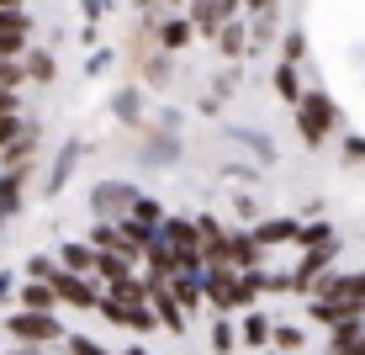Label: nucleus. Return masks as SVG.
I'll return each mask as SVG.
<instances>
[{
    "label": "nucleus",
    "instance_id": "nucleus-16",
    "mask_svg": "<svg viewBox=\"0 0 365 355\" xmlns=\"http://www.w3.org/2000/svg\"><path fill=\"white\" fill-rule=\"evenodd\" d=\"M53 260H58V271H69V276H96V249L85 244V239H80V244L69 239V244L58 249Z\"/></svg>",
    "mask_w": 365,
    "mask_h": 355
},
{
    "label": "nucleus",
    "instance_id": "nucleus-35",
    "mask_svg": "<svg viewBox=\"0 0 365 355\" xmlns=\"http://www.w3.org/2000/svg\"><path fill=\"white\" fill-rule=\"evenodd\" d=\"M21 128H27L21 117H0V154H6V149H11V144L21 138Z\"/></svg>",
    "mask_w": 365,
    "mask_h": 355
},
{
    "label": "nucleus",
    "instance_id": "nucleus-8",
    "mask_svg": "<svg viewBox=\"0 0 365 355\" xmlns=\"http://www.w3.org/2000/svg\"><path fill=\"white\" fill-rule=\"evenodd\" d=\"M228 234H233V228H222V218H212V212H201V218H196L201 271H212V265H228Z\"/></svg>",
    "mask_w": 365,
    "mask_h": 355
},
{
    "label": "nucleus",
    "instance_id": "nucleus-11",
    "mask_svg": "<svg viewBox=\"0 0 365 355\" xmlns=\"http://www.w3.org/2000/svg\"><path fill=\"white\" fill-rule=\"evenodd\" d=\"M238 345L244 350H270V334H275V319L265 308H249V313H238Z\"/></svg>",
    "mask_w": 365,
    "mask_h": 355
},
{
    "label": "nucleus",
    "instance_id": "nucleus-22",
    "mask_svg": "<svg viewBox=\"0 0 365 355\" xmlns=\"http://www.w3.org/2000/svg\"><path fill=\"white\" fill-rule=\"evenodd\" d=\"M0 159H6V170H27V164L37 159V128H21V138H16Z\"/></svg>",
    "mask_w": 365,
    "mask_h": 355
},
{
    "label": "nucleus",
    "instance_id": "nucleus-19",
    "mask_svg": "<svg viewBox=\"0 0 365 355\" xmlns=\"http://www.w3.org/2000/svg\"><path fill=\"white\" fill-rule=\"evenodd\" d=\"M16 302H21V313H58V297L48 281H27L16 291Z\"/></svg>",
    "mask_w": 365,
    "mask_h": 355
},
{
    "label": "nucleus",
    "instance_id": "nucleus-4",
    "mask_svg": "<svg viewBox=\"0 0 365 355\" xmlns=\"http://www.w3.org/2000/svg\"><path fill=\"white\" fill-rule=\"evenodd\" d=\"M312 297H329L339 308H349L355 319H365V271H329Z\"/></svg>",
    "mask_w": 365,
    "mask_h": 355
},
{
    "label": "nucleus",
    "instance_id": "nucleus-12",
    "mask_svg": "<svg viewBox=\"0 0 365 355\" xmlns=\"http://www.w3.org/2000/svg\"><path fill=\"white\" fill-rule=\"evenodd\" d=\"M249 234H255V244L265 249H281V244H297V234H302V218H259L255 228H249Z\"/></svg>",
    "mask_w": 365,
    "mask_h": 355
},
{
    "label": "nucleus",
    "instance_id": "nucleus-44",
    "mask_svg": "<svg viewBox=\"0 0 365 355\" xmlns=\"http://www.w3.org/2000/svg\"><path fill=\"white\" fill-rule=\"evenodd\" d=\"M21 6H27V0H0V11H21Z\"/></svg>",
    "mask_w": 365,
    "mask_h": 355
},
{
    "label": "nucleus",
    "instance_id": "nucleus-21",
    "mask_svg": "<svg viewBox=\"0 0 365 355\" xmlns=\"http://www.w3.org/2000/svg\"><path fill=\"white\" fill-rule=\"evenodd\" d=\"M170 297L180 302L185 319H191V313H201V276H175V281H170Z\"/></svg>",
    "mask_w": 365,
    "mask_h": 355
},
{
    "label": "nucleus",
    "instance_id": "nucleus-23",
    "mask_svg": "<svg viewBox=\"0 0 365 355\" xmlns=\"http://www.w3.org/2000/svg\"><path fill=\"white\" fill-rule=\"evenodd\" d=\"M275 54H281V64H302V59H307V32L286 27L281 37H275Z\"/></svg>",
    "mask_w": 365,
    "mask_h": 355
},
{
    "label": "nucleus",
    "instance_id": "nucleus-47",
    "mask_svg": "<svg viewBox=\"0 0 365 355\" xmlns=\"http://www.w3.org/2000/svg\"><path fill=\"white\" fill-rule=\"evenodd\" d=\"M265 355H281V350H265Z\"/></svg>",
    "mask_w": 365,
    "mask_h": 355
},
{
    "label": "nucleus",
    "instance_id": "nucleus-28",
    "mask_svg": "<svg viewBox=\"0 0 365 355\" xmlns=\"http://www.w3.org/2000/svg\"><path fill=\"white\" fill-rule=\"evenodd\" d=\"M80 164V144H69L64 154H58V164H53V181H48V191H64V181H69V170Z\"/></svg>",
    "mask_w": 365,
    "mask_h": 355
},
{
    "label": "nucleus",
    "instance_id": "nucleus-20",
    "mask_svg": "<svg viewBox=\"0 0 365 355\" xmlns=\"http://www.w3.org/2000/svg\"><path fill=\"white\" fill-rule=\"evenodd\" d=\"M360 339H365V319L339 324V329H329V355H355V350H360Z\"/></svg>",
    "mask_w": 365,
    "mask_h": 355
},
{
    "label": "nucleus",
    "instance_id": "nucleus-24",
    "mask_svg": "<svg viewBox=\"0 0 365 355\" xmlns=\"http://www.w3.org/2000/svg\"><path fill=\"white\" fill-rule=\"evenodd\" d=\"M21 69H27V80H32V85H48V80L58 74L53 54H37V48H27V54H21Z\"/></svg>",
    "mask_w": 365,
    "mask_h": 355
},
{
    "label": "nucleus",
    "instance_id": "nucleus-9",
    "mask_svg": "<svg viewBox=\"0 0 365 355\" xmlns=\"http://www.w3.org/2000/svg\"><path fill=\"white\" fill-rule=\"evenodd\" d=\"M265 249L255 244V234L249 228H233L228 234V271H238V276H249V271H265Z\"/></svg>",
    "mask_w": 365,
    "mask_h": 355
},
{
    "label": "nucleus",
    "instance_id": "nucleus-45",
    "mask_svg": "<svg viewBox=\"0 0 365 355\" xmlns=\"http://www.w3.org/2000/svg\"><path fill=\"white\" fill-rule=\"evenodd\" d=\"M11 355H48V350H11Z\"/></svg>",
    "mask_w": 365,
    "mask_h": 355
},
{
    "label": "nucleus",
    "instance_id": "nucleus-18",
    "mask_svg": "<svg viewBox=\"0 0 365 355\" xmlns=\"http://www.w3.org/2000/svg\"><path fill=\"white\" fill-rule=\"evenodd\" d=\"M212 43H217V54H222V59H244V54H249V27H244V16H233L228 27L212 37Z\"/></svg>",
    "mask_w": 365,
    "mask_h": 355
},
{
    "label": "nucleus",
    "instance_id": "nucleus-1",
    "mask_svg": "<svg viewBox=\"0 0 365 355\" xmlns=\"http://www.w3.org/2000/svg\"><path fill=\"white\" fill-rule=\"evenodd\" d=\"M292 117H297V138L307 149H323L329 138L339 133V101L329 91H318V85H307L302 91V101L292 106Z\"/></svg>",
    "mask_w": 365,
    "mask_h": 355
},
{
    "label": "nucleus",
    "instance_id": "nucleus-7",
    "mask_svg": "<svg viewBox=\"0 0 365 355\" xmlns=\"http://www.w3.org/2000/svg\"><path fill=\"white\" fill-rule=\"evenodd\" d=\"M48 286H53L58 308H74V313H96V302H101V286H96V276H69V271H58Z\"/></svg>",
    "mask_w": 365,
    "mask_h": 355
},
{
    "label": "nucleus",
    "instance_id": "nucleus-27",
    "mask_svg": "<svg viewBox=\"0 0 365 355\" xmlns=\"http://www.w3.org/2000/svg\"><path fill=\"white\" fill-rule=\"evenodd\" d=\"M334 223H302V234H297V249H323V244H334Z\"/></svg>",
    "mask_w": 365,
    "mask_h": 355
},
{
    "label": "nucleus",
    "instance_id": "nucleus-34",
    "mask_svg": "<svg viewBox=\"0 0 365 355\" xmlns=\"http://www.w3.org/2000/svg\"><path fill=\"white\" fill-rule=\"evenodd\" d=\"M27 80V69H21V59H0V91L16 96V85Z\"/></svg>",
    "mask_w": 365,
    "mask_h": 355
},
{
    "label": "nucleus",
    "instance_id": "nucleus-30",
    "mask_svg": "<svg viewBox=\"0 0 365 355\" xmlns=\"http://www.w3.org/2000/svg\"><path fill=\"white\" fill-rule=\"evenodd\" d=\"M27 32H32L27 11H0V37H27Z\"/></svg>",
    "mask_w": 365,
    "mask_h": 355
},
{
    "label": "nucleus",
    "instance_id": "nucleus-5",
    "mask_svg": "<svg viewBox=\"0 0 365 355\" xmlns=\"http://www.w3.org/2000/svg\"><path fill=\"white\" fill-rule=\"evenodd\" d=\"M96 313H101L111 329H128V334H138V339L159 329V319H154V308H148V302H106V297H101Z\"/></svg>",
    "mask_w": 365,
    "mask_h": 355
},
{
    "label": "nucleus",
    "instance_id": "nucleus-46",
    "mask_svg": "<svg viewBox=\"0 0 365 355\" xmlns=\"http://www.w3.org/2000/svg\"><path fill=\"white\" fill-rule=\"evenodd\" d=\"M159 6H191V0H159Z\"/></svg>",
    "mask_w": 365,
    "mask_h": 355
},
{
    "label": "nucleus",
    "instance_id": "nucleus-39",
    "mask_svg": "<svg viewBox=\"0 0 365 355\" xmlns=\"http://www.w3.org/2000/svg\"><path fill=\"white\" fill-rule=\"evenodd\" d=\"M275 0H244V16H270Z\"/></svg>",
    "mask_w": 365,
    "mask_h": 355
},
{
    "label": "nucleus",
    "instance_id": "nucleus-15",
    "mask_svg": "<svg viewBox=\"0 0 365 355\" xmlns=\"http://www.w3.org/2000/svg\"><path fill=\"white\" fill-rule=\"evenodd\" d=\"M111 111H117V122H128V128H143V117H148V96L138 91V85H122V91L111 96Z\"/></svg>",
    "mask_w": 365,
    "mask_h": 355
},
{
    "label": "nucleus",
    "instance_id": "nucleus-25",
    "mask_svg": "<svg viewBox=\"0 0 365 355\" xmlns=\"http://www.w3.org/2000/svg\"><path fill=\"white\" fill-rule=\"evenodd\" d=\"M207 339H212V355H233L238 350V324L233 319H212Z\"/></svg>",
    "mask_w": 365,
    "mask_h": 355
},
{
    "label": "nucleus",
    "instance_id": "nucleus-37",
    "mask_svg": "<svg viewBox=\"0 0 365 355\" xmlns=\"http://www.w3.org/2000/svg\"><path fill=\"white\" fill-rule=\"evenodd\" d=\"M27 54V37H0V59H21Z\"/></svg>",
    "mask_w": 365,
    "mask_h": 355
},
{
    "label": "nucleus",
    "instance_id": "nucleus-10",
    "mask_svg": "<svg viewBox=\"0 0 365 355\" xmlns=\"http://www.w3.org/2000/svg\"><path fill=\"white\" fill-rule=\"evenodd\" d=\"M154 43H159V54H185V48L196 43V27L185 16H154Z\"/></svg>",
    "mask_w": 365,
    "mask_h": 355
},
{
    "label": "nucleus",
    "instance_id": "nucleus-38",
    "mask_svg": "<svg viewBox=\"0 0 365 355\" xmlns=\"http://www.w3.org/2000/svg\"><path fill=\"white\" fill-rule=\"evenodd\" d=\"M0 117H21V101L11 91H0Z\"/></svg>",
    "mask_w": 365,
    "mask_h": 355
},
{
    "label": "nucleus",
    "instance_id": "nucleus-2",
    "mask_svg": "<svg viewBox=\"0 0 365 355\" xmlns=\"http://www.w3.org/2000/svg\"><path fill=\"white\" fill-rule=\"evenodd\" d=\"M6 334L16 339L21 350H43V345H58L64 339V324H58V313H11L6 319Z\"/></svg>",
    "mask_w": 365,
    "mask_h": 355
},
{
    "label": "nucleus",
    "instance_id": "nucleus-36",
    "mask_svg": "<svg viewBox=\"0 0 365 355\" xmlns=\"http://www.w3.org/2000/svg\"><path fill=\"white\" fill-rule=\"evenodd\" d=\"M344 164H365V138H360V133L344 138Z\"/></svg>",
    "mask_w": 365,
    "mask_h": 355
},
{
    "label": "nucleus",
    "instance_id": "nucleus-26",
    "mask_svg": "<svg viewBox=\"0 0 365 355\" xmlns=\"http://www.w3.org/2000/svg\"><path fill=\"white\" fill-rule=\"evenodd\" d=\"M270 350H281V355H292V350H307V329H302V324H275V334H270Z\"/></svg>",
    "mask_w": 365,
    "mask_h": 355
},
{
    "label": "nucleus",
    "instance_id": "nucleus-33",
    "mask_svg": "<svg viewBox=\"0 0 365 355\" xmlns=\"http://www.w3.org/2000/svg\"><path fill=\"white\" fill-rule=\"evenodd\" d=\"M58 276V260L53 255H32L27 260V281H53Z\"/></svg>",
    "mask_w": 365,
    "mask_h": 355
},
{
    "label": "nucleus",
    "instance_id": "nucleus-14",
    "mask_svg": "<svg viewBox=\"0 0 365 355\" xmlns=\"http://www.w3.org/2000/svg\"><path fill=\"white\" fill-rule=\"evenodd\" d=\"M148 308H154V319H159V329H165V334H185V313H180V302L170 297V286H154L148 291Z\"/></svg>",
    "mask_w": 365,
    "mask_h": 355
},
{
    "label": "nucleus",
    "instance_id": "nucleus-29",
    "mask_svg": "<svg viewBox=\"0 0 365 355\" xmlns=\"http://www.w3.org/2000/svg\"><path fill=\"white\" fill-rule=\"evenodd\" d=\"M96 276H101V281H122V276H133V265L128 260H117V255H96Z\"/></svg>",
    "mask_w": 365,
    "mask_h": 355
},
{
    "label": "nucleus",
    "instance_id": "nucleus-17",
    "mask_svg": "<svg viewBox=\"0 0 365 355\" xmlns=\"http://www.w3.org/2000/svg\"><path fill=\"white\" fill-rule=\"evenodd\" d=\"M270 85H275V96H281L286 106H297V101H302V91H307V85H302V69H297V64H281V59H275Z\"/></svg>",
    "mask_w": 365,
    "mask_h": 355
},
{
    "label": "nucleus",
    "instance_id": "nucleus-31",
    "mask_svg": "<svg viewBox=\"0 0 365 355\" xmlns=\"http://www.w3.org/2000/svg\"><path fill=\"white\" fill-rule=\"evenodd\" d=\"M64 350H69V355H117V350H106V345L91 339V334H64Z\"/></svg>",
    "mask_w": 365,
    "mask_h": 355
},
{
    "label": "nucleus",
    "instance_id": "nucleus-41",
    "mask_svg": "<svg viewBox=\"0 0 365 355\" xmlns=\"http://www.w3.org/2000/svg\"><path fill=\"white\" fill-rule=\"evenodd\" d=\"M117 355H159V350H148V345H143V339H133V345H122Z\"/></svg>",
    "mask_w": 365,
    "mask_h": 355
},
{
    "label": "nucleus",
    "instance_id": "nucleus-43",
    "mask_svg": "<svg viewBox=\"0 0 365 355\" xmlns=\"http://www.w3.org/2000/svg\"><path fill=\"white\" fill-rule=\"evenodd\" d=\"M222 11H228V16H244V0H217Z\"/></svg>",
    "mask_w": 365,
    "mask_h": 355
},
{
    "label": "nucleus",
    "instance_id": "nucleus-42",
    "mask_svg": "<svg viewBox=\"0 0 365 355\" xmlns=\"http://www.w3.org/2000/svg\"><path fill=\"white\" fill-rule=\"evenodd\" d=\"M133 6H138V16H143V21H154V6H159V0H133Z\"/></svg>",
    "mask_w": 365,
    "mask_h": 355
},
{
    "label": "nucleus",
    "instance_id": "nucleus-40",
    "mask_svg": "<svg viewBox=\"0 0 365 355\" xmlns=\"http://www.w3.org/2000/svg\"><path fill=\"white\" fill-rule=\"evenodd\" d=\"M106 6H111V0H85V16L101 21V16H106Z\"/></svg>",
    "mask_w": 365,
    "mask_h": 355
},
{
    "label": "nucleus",
    "instance_id": "nucleus-3",
    "mask_svg": "<svg viewBox=\"0 0 365 355\" xmlns=\"http://www.w3.org/2000/svg\"><path fill=\"white\" fill-rule=\"evenodd\" d=\"M143 196L133 181H101L96 191H91V212H96V223H122L133 212V201Z\"/></svg>",
    "mask_w": 365,
    "mask_h": 355
},
{
    "label": "nucleus",
    "instance_id": "nucleus-13",
    "mask_svg": "<svg viewBox=\"0 0 365 355\" xmlns=\"http://www.w3.org/2000/svg\"><path fill=\"white\" fill-rule=\"evenodd\" d=\"M185 21L196 27V37H207V43H212V37H217L222 27H228L233 16L217 6V0H191V6H185Z\"/></svg>",
    "mask_w": 365,
    "mask_h": 355
},
{
    "label": "nucleus",
    "instance_id": "nucleus-32",
    "mask_svg": "<svg viewBox=\"0 0 365 355\" xmlns=\"http://www.w3.org/2000/svg\"><path fill=\"white\" fill-rule=\"evenodd\" d=\"M170 69H175V59H170V54H154V59L143 64V80H148V85H165Z\"/></svg>",
    "mask_w": 365,
    "mask_h": 355
},
{
    "label": "nucleus",
    "instance_id": "nucleus-6",
    "mask_svg": "<svg viewBox=\"0 0 365 355\" xmlns=\"http://www.w3.org/2000/svg\"><path fill=\"white\" fill-rule=\"evenodd\" d=\"M334 260H339V239H334V244H323V249H302V265L292 271V291H297V297H312L318 281L334 271Z\"/></svg>",
    "mask_w": 365,
    "mask_h": 355
}]
</instances>
